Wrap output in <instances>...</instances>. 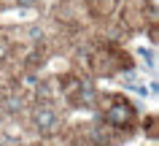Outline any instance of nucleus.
<instances>
[{
    "label": "nucleus",
    "mask_w": 159,
    "mask_h": 146,
    "mask_svg": "<svg viewBox=\"0 0 159 146\" xmlns=\"http://www.w3.org/2000/svg\"><path fill=\"white\" fill-rule=\"evenodd\" d=\"M102 122H105L108 127H116V130L129 127V125L135 122V108L129 103H113L108 111L102 114Z\"/></svg>",
    "instance_id": "1"
},
{
    "label": "nucleus",
    "mask_w": 159,
    "mask_h": 146,
    "mask_svg": "<svg viewBox=\"0 0 159 146\" xmlns=\"http://www.w3.org/2000/svg\"><path fill=\"white\" fill-rule=\"evenodd\" d=\"M33 122H35V130L41 133V135H51V133H57L59 130V114L41 106V108H35L33 114Z\"/></svg>",
    "instance_id": "2"
},
{
    "label": "nucleus",
    "mask_w": 159,
    "mask_h": 146,
    "mask_svg": "<svg viewBox=\"0 0 159 146\" xmlns=\"http://www.w3.org/2000/svg\"><path fill=\"white\" fill-rule=\"evenodd\" d=\"M6 108L8 111H19L22 108V97H6Z\"/></svg>",
    "instance_id": "3"
},
{
    "label": "nucleus",
    "mask_w": 159,
    "mask_h": 146,
    "mask_svg": "<svg viewBox=\"0 0 159 146\" xmlns=\"http://www.w3.org/2000/svg\"><path fill=\"white\" fill-rule=\"evenodd\" d=\"M35 3H38V0H16V6H25V8L27 6H35Z\"/></svg>",
    "instance_id": "6"
},
{
    "label": "nucleus",
    "mask_w": 159,
    "mask_h": 146,
    "mask_svg": "<svg viewBox=\"0 0 159 146\" xmlns=\"http://www.w3.org/2000/svg\"><path fill=\"white\" fill-rule=\"evenodd\" d=\"M27 35H30V41H43V30L41 27H27Z\"/></svg>",
    "instance_id": "4"
},
{
    "label": "nucleus",
    "mask_w": 159,
    "mask_h": 146,
    "mask_svg": "<svg viewBox=\"0 0 159 146\" xmlns=\"http://www.w3.org/2000/svg\"><path fill=\"white\" fill-rule=\"evenodd\" d=\"M8 52H11V43L6 41V38H0V62L8 57Z\"/></svg>",
    "instance_id": "5"
}]
</instances>
